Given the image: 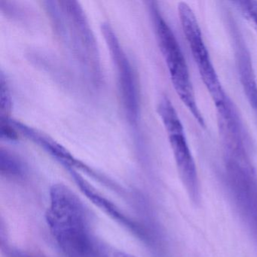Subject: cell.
<instances>
[{"mask_svg": "<svg viewBox=\"0 0 257 257\" xmlns=\"http://www.w3.org/2000/svg\"><path fill=\"white\" fill-rule=\"evenodd\" d=\"M102 33L104 35L111 57L116 67L124 109L129 119L136 121L138 116V95L132 66L112 28L107 24H103Z\"/></svg>", "mask_w": 257, "mask_h": 257, "instance_id": "obj_5", "label": "cell"}, {"mask_svg": "<svg viewBox=\"0 0 257 257\" xmlns=\"http://www.w3.org/2000/svg\"><path fill=\"white\" fill-rule=\"evenodd\" d=\"M10 126L4 125L2 124V127H1V134H2V137L5 135L6 138H9V139L14 140L16 139L17 136L15 132H13V129L10 128Z\"/></svg>", "mask_w": 257, "mask_h": 257, "instance_id": "obj_11", "label": "cell"}, {"mask_svg": "<svg viewBox=\"0 0 257 257\" xmlns=\"http://www.w3.org/2000/svg\"><path fill=\"white\" fill-rule=\"evenodd\" d=\"M157 111L166 130L180 179L191 200L197 204L200 201L198 173L181 120L167 97L161 99Z\"/></svg>", "mask_w": 257, "mask_h": 257, "instance_id": "obj_4", "label": "cell"}, {"mask_svg": "<svg viewBox=\"0 0 257 257\" xmlns=\"http://www.w3.org/2000/svg\"><path fill=\"white\" fill-rule=\"evenodd\" d=\"M158 42L166 63L174 90L197 122L205 127V121L197 104L189 68L174 32L156 9L153 11Z\"/></svg>", "mask_w": 257, "mask_h": 257, "instance_id": "obj_2", "label": "cell"}, {"mask_svg": "<svg viewBox=\"0 0 257 257\" xmlns=\"http://www.w3.org/2000/svg\"><path fill=\"white\" fill-rule=\"evenodd\" d=\"M238 68L240 81L248 102L254 109H257V83L251 65L249 55L245 52H240Z\"/></svg>", "mask_w": 257, "mask_h": 257, "instance_id": "obj_7", "label": "cell"}, {"mask_svg": "<svg viewBox=\"0 0 257 257\" xmlns=\"http://www.w3.org/2000/svg\"><path fill=\"white\" fill-rule=\"evenodd\" d=\"M0 171L2 175L19 178L24 177L25 167L22 161L7 150H1L0 153Z\"/></svg>", "mask_w": 257, "mask_h": 257, "instance_id": "obj_8", "label": "cell"}, {"mask_svg": "<svg viewBox=\"0 0 257 257\" xmlns=\"http://www.w3.org/2000/svg\"><path fill=\"white\" fill-rule=\"evenodd\" d=\"M46 222L57 244L67 257H103L106 246L94 235L90 213L68 186L54 184Z\"/></svg>", "mask_w": 257, "mask_h": 257, "instance_id": "obj_1", "label": "cell"}, {"mask_svg": "<svg viewBox=\"0 0 257 257\" xmlns=\"http://www.w3.org/2000/svg\"><path fill=\"white\" fill-rule=\"evenodd\" d=\"M177 10L183 34L201 80L210 94L216 109H222L229 102L204 43L196 16L192 8L185 2L179 3Z\"/></svg>", "mask_w": 257, "mask_h": 257, "instance_id": "obj_3", "label": "cell"}, {"mask_svg": "<svg viewBox=\"0 0 257 257\" xmlns=\"http://www.w3.org/2000/svg\"><path fill=\"white\" fill-rule=\"evenodd\" d=\"M236 4L243 17L257 33V2L240 1Z\"/></svg>", "mask_w": 257, "mask_h": 257, "instance_id": "obj_9", "label": "cell"}, {"mask_svg": "<svg viewBox=\"0 0 257 257\" xmlns=\"http://www.w3.org/2000/svg\"><path fill=\"white\" fill-rule=\"evenodd\" d=\"M0 103H1V114H8L11 109V97L9 92L8 86L7 85L4 77L1 78V94H0Z\"/></svg>", "mask_w": 257, "mask_h": 257, "instance_id": "obj_10", "label": "cell"}, {"mask_svg": "<svg viewBox=\"0 0 257 257\" xmlns=\"http://www.w3.org/2000/svg\"><path fill=\"white\" fill-rule=\"evenodd\" d=\"M69 170L79 189L83 192L84 195H86L90 201H92L93 204H95L97 207L109 215L112 219L118 221L121 225L127 227L128 229L134 231L140 237H144V231L142 228H140V225L122 213V211L115 204L107 199L106 197L103 196L94 186L82 177L79 173L75 171L73 168H69Z\"/></svg>", "mask_w": 257, "mask_h": 257, "instance_id": "obj_6", "label": "cell"}]
</instances>
